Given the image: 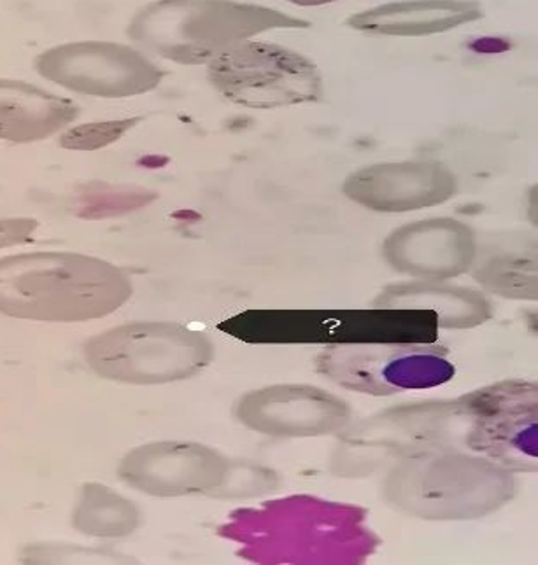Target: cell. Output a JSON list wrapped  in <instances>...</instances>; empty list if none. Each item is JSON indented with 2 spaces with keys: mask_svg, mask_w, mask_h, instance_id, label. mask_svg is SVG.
Listing matches in <instances>:
<instances>
[{
  "mask_svg": "<svg viewBox=\"0 0 538 565\" xmlns=\"http://www.w3.org/2000/svg\"><path fill=\"white\" fill-rule=\"evenodd\" d=\"M134 286L122 268L76 253L0 259V313L39 322H86L115 313Z\"/></svg>",
  "mask_w": 538,
  "mask_h": 565,
  "instance_id": "1",
  "label": "cell"
},
{
  "mask_svg": "<svg viewBox=\"0 0 538 565\" xmlns=\"http://www.w3.org/2000/svg\"><path fill=\"white\" fill-rule=\"evenodd\" d=\"M310 23L265 6L238 0H157L137 11L127 34L149 53L179 65H205L235 44Z\"/></svg>",
  "mask_w": 538,
  "mask_h": 565,
  "instance_id": "2",
  "label": "cell"
},
{
  "mask_svg": "<svg viewBox=\"0 0 538 565\" xmlns=\"http://www.w3.org/2000/svg\"><path fill=\"white\" fill-rule=\"evenodd\" d=\"M88 366L103 379L155 385L190 379L208 366L212 343L175 322H131L86 342Z\"/></svg>",
  "mask_w": 538,
  "mask_h": 565,
  "instance_id": "3",
  "label": "cell"
},
{
  "mask_svg": "<svg viewBox=\"0 0 538 565\" xmlns=\"http://www.w3.org/2000/svg\"><path fill=\"white\" fill-rule=\"evenodd\" d=\"M208 79L221 97L247 109H279L323 98L313 60L279 44L244 41L212 60Z\"/></svg>",
  "mask_w": 538,
  "mask_h": 565,
  "instance_id": "4",
  "label": "cell"
},
{
  "mask_svg": "<svg viewBox=\"0 0 538 565\" xmlns=\"http://www.w3.org/2000/svg\"><path fill=\"white\" fill-rule=\"evenodd\" d=\"M314 366L334 384L369 396L441 387L456 373L445 347L424 343H335L318 352Z\"/></svg>",
  "mask_w": 538,
  "mask_h": 565,
  "instance_id": "5",
  "label": "cell"
},
{
  "mask_svg": "<svg viewBox=\"0 0 538 565\" xmlns=\"http://www.w3.org/2000/svg\"><path fill=\"white\" fill-rule=\"evenodd\" d=\"M43 79L73 94L131 98L160 86L166 71L136 47L109 41H77L43 51L34 60Z\"/></svg>",
  "mask_w": 538,
  "mask_h": 565,
  "instance_id": "6",
  "label": "cell"
},
{
  "mask_svg": "<svg viewBox=\"0 0 538 565\" xmlns=\"http://www.w3.org/2000/svg\"><path fill=\"white\" fill-rule=\"evenodd\" d=\"M471 429L466 445L510 471H537V385L507 380L460 401Z\"/></svg>",
  "mask_w": 538,
  "mask_h": 565,
  "instance_id": "7",
  "label": "cell"
},
{
  "mask_svg": "<svg viewBox=\"0 0 538 565\" xmlns=\"http://www.w3.org/2000/svg\"><path fill=\"white\" fill-rule=\"evenodd\" d=\"M235 417L250 429L284 438L331 435L349 423L351 412L339 397L304 385H277L242 397Z\"/></svg>",
  "mask_w": 538,
  "mask_h": 565,
  "instance_id": "8",
  "label": "cell"
},
{
  "mask_svg": "<svg viewBox=\"0 0 538 565\" xmlns=\"http://www.w3.org/2000/svg\"><path fill=\"white\" fill-rule=\"evenodd\" d=\"M118 475L127 486L145 494H196L220 486L225 459L196 444H151L125 456Z\"/></svg>",
  "mask_w": 538,
  "mask_h": 565,
  "instance_id": "9",
  "label": "cell"
},
{
  "mask_svg": "<svg viewBox=\"0 0 538 565\" xmlns=\"http://www.w3.org/2000/svg\"><path fill=\"white\" fill-rule=\"evenodd\" d=\"M458 182L435 161H403L367 167L349 175L344 193L363 207L405 212L432 207L450 200Z\"/></svg>",
  "mask_w": 538,
  "mask_h": 565,
  "instance_id": "10",
  "label": "cell"
},
{
  "mask_svg": "<svg viewBox=\"0 0 538 565\" xmlns=\"http://www.w3.org/2000/svg\"><path fill=\"white\" fill-rule=\"evenodd\" d=\"M384 256L402 274L451 279L471 268L475 258L474 233L454 220L409 224L391 233L384 244Z\"/></svg>",
  "mask_w": 538,
  "mask_h": 565,
  "instance_id": "11",
  "label": "cell"
},
{
  "mask_svg": "<svg viewBox=\"0 0 538 565\" xmlns=\"http://www.w3.org/2000/svg\"><path fill=\"white\" fill-rule=\"evenodd\" d=\"M483 17V6L477 0H408L352 14L346 25L369 35L426 38L468 25Z\"/></svg>",
  "mask_w": 538,
  "mask_h": 565,
  "instance_id": "12",
  "label": "cell"
},
{
  "mask_svg": "<svg viewBox=\"0 0 538 565\" xmlns=\"http://www.w3.org/2000/svg\"><path fill=\"white\" fill-rule=\"evenodd\" d=\"M80 106L25 81L0 79V140L30 143L56 136L76 121Z\"/></svg>",
  "mask_w": 538,
  "mask_h": 565,
  "instance_id": "13",
  "label": "cell"
},
{
  "mask_svg": "<svg viewBox=\"0 0 538 565\" xmlns=\"http://www.w3.org/2000/svg\"><path fill=\"white\" fill-rule=\"evenodd\" d=\"M376 305L382 308H432L445 328H471L492 316V307L479 292L439 282L388 287Z\"/></svg>",
  "mask_w": 538,
  "mask_h": 565,
  "instance_id": "14",
  "label": "cell"
},
{
  "mask_svg": "<svg viewBox=\"0 0 538 565\" xmlns=\"http://www.w3.org/2000/svg\"><path fill=\"white\" fill-rule=\"evenodd\" d=\"M139 525V511L128 499L103 486H86L74 513V527L89 536H128Z\"/></svg>",
  "mask_w": 538,
  "mask_h": 565,
  "instance_id": "15",
  "label": "cell"
},
{
  "mask_svg": "<svg viewBox=\"0 0 538 565\" xmlns=\"http://www.w3.org/2000/svg\"><path fill=\"white\" fill-rule=\"evenodd\" d=\"M139 118L119 119V121L86 122L71 128L60 137V146L74 151H95L118 142L125 134L136 127Z\"/></svg>",
  "mask_w": 538,
  "mask_h": 565,
  "instance_id": "16",
  "label": "cell"
},
{
  "mask_svg": "<svg viewBox=\"0 0 538 565\" xmlns=\"http://www.w3.org/2000/svg\"><path fill=\"white\" fill-rule=\"evenodd\" d=\"M39 221L32 217H8L0 220V249L13 245L29 244L38 232Z\"/></svg>",
  "mask_w": 538,
  "mask_h": 565,
  "instance_id": "17",
  "label": "cell"
},
{
  "mask_svg": "<svg viewBox=\"0 0 538 565\" xmlns=\"http://www.w3.org/2000/svg\"><path fill=\"white\" fill-rule=\"evenodd\" d=\"M286 2L300 6V8H318V6L331 4L335 0H286Z\"/></svg>",
  "mask_w": 538,
  "mask_h": 565,
  "instance_id": "18",
  "label": "cell"
}]
</instances>
